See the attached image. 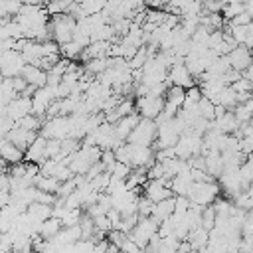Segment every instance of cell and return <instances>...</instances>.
Segmentation results:
<instances>
[{
  "label": "cell",
  "instance_id": "obj_4",
  "mask_svg": "<svg viewBox=\"0 0 253 253\" xmlns=\"http://www.w3.org/2000/svg\"><path fill=\"white\" fill-rule=\"evenodd\" d=\"M42 134L43 138H57V140H63V138H69V117H51L47 119V123L43 125L42 128Z\"/></svg>",
  "mask_w": 253,
  "mask_h": 253
},
{
  "label": "cell",
  "instance_id": "obj_13",
  "mask_svg": "<svg viewBox=\"0 0 253 253\" xmlns=\"http://www.w3.org/2000/svg\"><path fill=\"white\" fill-rule=\"evenodd\" d=\"M61 219H57V217H47L45 221H42V225H40V235L43 237V239H51V237H55L59 231H61Z\"/></svg>",
  "mask_w": 253,
  "mask_h": 253
},
{
  "label": "cell",
  "instance_id": "obj_5",
  "mask_svg": "<svg viewBox=\"0 0 253 253\" xmlns=\"http://www.w3.org/2000/svg\"><path fill=\"white\" fill-rule=\"evenodd\" d=\"M227 61H229V65H231V69H235V71H245L251 63H253V53H251V49L247 47V45H243V43H237L229 53H227Z\"/></svg>",
  "mask_w": 253,
  "mask_h": 253
},
{
  "label": "cell",
  "instance_id": "obj_10",
  "mask_svg": "<svg viewBox=\"0 0 253 253\" xmlns=\"http://www.w3.org/2000/svg\"><path fill=\"white\" fill-rule=\"evenodd\" d=\"M140 119H142V117H138L136 113H128L126 117L119 119V121L115 123V132H117V136H119L121 140L128 138V134H130V132H132V128L140 123Z\"/></svg>",
  "mask_w": 253,
  "mask_h": 253
},
{
  "label": "cell",
  "instance_id": "obj_1",
  "mask_svg": "<svg viewBox=\"0 0 253 253\" xmlns=\"http://www.w3.org/2000/svg\"><path fill=\"white\" fill-rule=\"evenodd\" d=\"M217 194H219V186L213 180H208V182H194L188 192V198L192 204L206 208L217 200Z\"/></svg>",
  "mask_w": 253,
  "mask_h": 253
},
{
  "label": "cell",
  "instance_id": "obj_11",
  "mask_svg": "<svg viewBox=\"0 0 253 253\" xmlns=\"http://www.w3.org/2000/svg\"><path fill=\"white\" fill-rule=\"evenodd\" d=\"M26 213H28V217H30L32 221L42 223V221H45L47 217H51V208H49V204L34 202V204H30V206H28Z\"/></svg>",
  "mask_w": 253,
  "mask_h": 253
},
{
  "label": "cell",
  "instance_id": "obj_2",
  "mask_svg": "<svg viewBox=\"0 0 253 253\" xmlns=\"http://www.w3.org/2000/svg\"><path fill=\"white\" fill-rule=\"evenodd\" d=\"M158 136V125L154 119H140V123L132 128V132L128 134V142L132 144H142V146H150V142Z\"/></svg>",
  "mask_w": 253,
  "mask_h": 253
},
{
  "label": "cell",
  "instance_id": "obj_24",
  "mask_svg": "<svg viewBox=\"0 0 253 253\" xmlns=\"http://www.w3.org/2000/svg\"><path fill=\"white\" fill-rule=\"evenodd\" d=\"M251 53H253V49H251Z\"/></svg>",
  "mask_w": 253,
  "mask_h": 253
},
{
  "label": "cell",
  "instance_id": "obj_17",
  "mask_svg": "<svg viewBox=\"0 0 253 253\" xmlns=\"http://www.w3.org/2000/svg\"><path fill=\"white\" fill-rule=\"evenodd\" d=\"M202 227L208 229V231H211V229L215 227V210H213L211 206L204 208V213H202Z\"/></svg>",
  "mask_w": 253,
  "mask_h": 253
},
{
  "label": "cell",
  "instance_id": "obj_21",
  "mask_svg": "<svg viewBox=\"0 0 253 253\" xmlns=\"http://www.w3.org/2000/svg\"><path fill=\"white\" fill-rule=\"evenodd\" d=\"M119 251H121V249H119L117 245H113V243H111V245H109V249H107L105 253H119Z\"/></svg>",
  "mask_w": 253,
  "mask_h": 253
},
{
  "label": "cell",
  "instance_id": "obj_12",
  "mask_svg": "<svg viewBox=\"0 0 253 253\" xmlns=\"http://www.w3.org/2000/svg\"><path fill=\"white\" fill-rule=\"evenodd\" d=\"M45 144L47 140L43 136L36 138L30 146H28V160L30 162H43L45 160Z\"/></svg>",
  "mask_w": 253,
  "mask_h": 253
},
{
  "label": "cell",
  "instance_id": "obj_14",
  "mask_svg": "<svg viewBox=\"0 0 253 253\" xmlns=\"http://www.w3.org/2000/svg\"><path fill=\"white\" fill-rule=\"evenodd\" d=\"M0 156H2L4 160H8V162H20V160H22V156H24V150H22V148H18L14 142L4 140L2 150H0Z\"/></svg>",
  "mask_w": 253,
  "mask_h": 253
},
{
  "label": "cell",
  "instance_id": "obj_22",
  "mask_svg": "<svg viewBox=\"0 0 253 253\" xmlns=\"http://www.w3.org/2000/svg\"><path fill=\"white\" fill-rule=\"evenodd\" d=\"M227 253H239V249H229Z\"/></svg>",
  "mask_w": 253,
  "mask_h": 253
},
{
  "label": "cell",
  "instance_id": "obj_16",
  "mask_svg": "<svg viewBox=\"0 0 253 253\" xmlns=\"http://www.w3.org/2000/svg\"><path fill=\"white\" fill-rule=\"evenodd\" d=\"M198 113H200V117H204L208 121H213L215 119V105L208 97H202L200 103H198Z\"/></svg>",
  "mask_w": 253,
  "mask_h": 253
},
{
  "label": "cell",
  "instance_id": "obj_19",
  "mask_svg": "<svg viewBox=\"0 0 253 253\" xmlns=\"http://www.w3.org/2000/svg\"><path fill=\"white\" fill-rule=\"evenodd\" d=\"M251 22H253V18H251L247 12H241L239 16H235V18L229 20V24H233V26H247V24H251Z\"/></svg>",
  "mask_w": 253,
  "mask_h": 253
},
{
  "label": "cell",
  "instance_id": "obj_15",
  "mask_svg": "<svg viewBox=\"0 0 253 253\" xmlns=\"http://www.w3.org/2000/svg\"><path fill=\"white\" fill-rule=\"evenodd\" d=\"M184 101H186V89H184V87H178V85H172V87L168 89V93H166V103H170V105L182 109Z\"/></svg>",
  "mask_w": 253,
  "mask_h": 253
},
{
  "label": "cell",
  "instance_id": "obj_9",
  "mask_svg": "<svg viewBox=\"0 0 253 253\" xmlns=\"http://www.w3.org/2000/svg\"><path fill=\"white\" fill-rule=\"evenodd\" d=\"M174 208H176V198H174V196H172V198H166V200H162V202H156L154 208H152L150 217H152L156 223H162V221H166V219L174 213Z\"/></svg>",
  "mask_w": 253,
  "mask_h": 253
},
{
  "label": "cell",
  "instance_id": "obj_7",
  "mask_svg": "<svg viewBox=\"0 0 253 253\" xmlns=\"http://www.w3.org/2000/svg\"><path fill=\"white\" fill-rule=\"evenodd\" d=\"M192 77H194V75L190 73V69H188L186 63H182V61L174 63V65L170 67V73H168V79L172 81V85H178V87H184V89H188V87L194 85V79H192Z\"/></svg>",
  "mask_w": 253,
  "mask_h": 253
},
{
  "label": "cell",
  "instance_id": "obj_23",
  "mask_svg": "<svg viewBox=\"0 0 253 253\" xmlns=\"http://www.w3.org/2000/svg\"><path fill=\"white\" fill-rule=\"evenodd\" d=\"M24 253H36V251H24Z\"/></svg>",
  "mask_w": 253,
  "mask_h": 253
},
{
  "label": "cell",
  "instance_id": "obj_20",
  "mask_svg": "<svg viewBox=\"0 0 253 253\" xmlns=\"http://www.w3.org/2000/svg\"><path fill=\"white\" fill-rule=\"evenodd\" d=\"M241 75H243L245 79H251V81H253V63H251V65H249L245 71H241Z\"/></svg>",
  "mask_w": 253,
  "mask_h": 253
},
{
  "label": "cell",
  "instance_id": "obj_3",
  "mask_svg": "<svg viewBox=\"0 0 253 253\" xmlns=\"http://www.w3.org/2000/svg\"><path fill=\"white\" fill-rule=\"evenodd\" d=\"M158 225L160 223H156L152 217H140V221L132 227V231L128 235H130V239H134L144 249L148 245V241L158 233Z\"/></svg>",
  "mask_w": 253,
  "mask_h": 253
},
{
  "label": "cell",
  "instance_id": "obj_18",
  "mask_svg": "<svg viewBox=\"0 0 253 253\" xmlns=\"http://www.w3.org/2000/svg\"><path fill=\"white\" fill-rule=\"evenodd\" d=\"M121 251H123V253H142V247H140L134 239H130V235H128V237H126V241L123 243Z\"/></svg>",
  "mask_w": 253,
  "mask_h": 253
},
{
  "label": "cell",
  "instance_id": "obj_8",
  "mask_svg": "<svg viewBox=\"0 0 253 253\" xmlns=\"http://www.w3.org/2000/svg\"><path fill=\"white\" fill-rule=\"evenodd\" d=\"M22 79H24L28 85L36 87V89L47 85V73H45L42 67H38V65H26V67L22 69Z\"/></svg>",
  "mask_w": 253,
  "mask_h": 253
},
{
  "label": "cell",
  "instance_id": "obj_6",
  "mask_svg": "<svg viewBox=\"0 0 253 253\" xmlns=\"http://www.w3.org/2000/svg\"><path fill=\"white\" fill-rule=\"evenodd\" d=\"M164 99L162 97H156V95H144V97H138V111H140V117L144 119H156L162 109H164Z\"/></svg>",
  "mask_w": 253,
  "mask_h": 253
}]
</instances>
